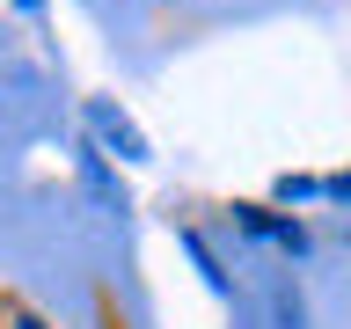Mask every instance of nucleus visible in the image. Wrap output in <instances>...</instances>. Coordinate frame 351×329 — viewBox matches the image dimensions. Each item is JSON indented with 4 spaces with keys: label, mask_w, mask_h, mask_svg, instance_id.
I'll use <instances>...</instances> for the list:
<instances>
[{
    "label": "nucleus",
    "mask_w": 351,
    "mask_h": 329,
    "mask_svg": "<svg viewBox=\"0 0 351 329\" xmlns=\"http://www.w3.org/2000/svg\"><path fill=\"white\" fill-rule=\"evenodd\" d=\"M219 219H227L241 241H256V249H271V256H285V263L315 256V227H307L300 212L271 205V197H227V205H219Z\"/></svg>",
    "instance_id": "nucleus-1"
},
{
    "label": "nucleus",
    "mask_w": 351,
    "mask_h": 329,
    "mask_svg": "<svg viewBox=\"0 0 351 329\" xmlns=\"http://www.w3.org/2000/svg\"><path fill=\"white\" fill-rule=\"evenodd\" d=\"M81 139L103 161H117V169H147L154 161V139L139 132V117H132L117 95H81Z\"/></svg>",
    "instance_id": "nucleus-2"
},
{
    "label": "nucleus",
    "mask_w": 351,
    "mask_h": 329,
    "mask_svg": "<svg viewBox=\"0 0 351 329\" xmlns=\"http://www.w3.org/2000/svg\"><path fill=\"white\" fill-rule=\"evenodd\" d=\"M73 175H81V191H88V205L95 212H132V191H125V175H117V161H103V154L81 139V154H73Z\"/></svg>",
    "instance_id": "nucleus-3"
},
{
    "label": "nucleus",
    "mask_w": 351,
    "mask_h": 329,
    "mask_svg": "<svg viewBox=\"0 0 351 329\" xmlns=\"http://www.w3.org/2000/svg\"><path fill=\"white\" fill-rule=\"evenodd\" d=\"M176 241L191 249V263H197V271H205V285H213L219 300H234V271H227V256H219V249H213V234H205L197 219H183V227H176Z\"/></svg>",
    "instance_id": "nucleus-4"
},
{
    "label": "nucleus",
    "mask_w": 351,
    "mask_h": 329,
    "mask_svg": "<svg viewBox=\"0 0 351 329\" xmlns=\"http://www.w3.org/2000/svg\"><path fill=\"white\" fill-rule=\"evenodd\" d=\"M263 300H271V329H307V307H300V285L285 278V271H278V278H271V285H263Z\"/></svg>",
    "instance_id": "nucleus-5"
},
{
    "label": "nucleus",
    "mask_w": 351,
    "mask_h": 329,
    "mask_svg": "<svg viewBox=\"0 0 351 329\" xmlns=\"http://www.w3.org/2000/svg\"><path fill=\"white\" fill-rule=\"evenodd\" d=\"M0 329H59L44 307H29L22 293H0Z\"/></svg>",
    "instance_id": "nucleus-6"
},
{
    "label": "nucleus",
    "mask_w": 351,
    "mask_h": 329,
    "mask_svg": "<svg viewBox=\"0 0 351 329\" xmlns=\"http://www.w3.org/2000/svg\"><path fill=\"white\" fill-rule=\"evenodd\" d=\"M307 197H322V175H293V169H285L278 183H271V205H285V212L307 205Z\"/></svg>",
    "instance_id": "nucleus-7"
},
{
    "label": "nucleus",
    "mask_w": 351,
    "mask_h": 329,
    "mask_svg": "<svg viewBox=\"0 0 351 329\" xmlns=\"http://www.w3.org/2000/svg\"><path fill=\"white\" fill-rule=\"evenodd\" d=\"M95 329H132V322H125V307L110 300V293H95Z\"/></svg>",
    "instance_id": "nucleus-8"
},
{
    "label": "nucleus",
    "mask_w": 351,
    "mask_h": 329,
    "mask_svg": "<svg viewBox=\"0 0 351 329\" xmlns=\"http://www.w3.org/2000/svg\"><path fill=\"white\" fill-rule=\"evenodd\" d=\"M344 197H351V175L329 169V175H322V205H344Z\"/></svg>",
    "instance_id": "nucleus-9"
},
{
    "label": "nucleus",
    "mask_w": 351,
    "mask_h": 329,
    "mask_svg": "<svg viewBox=\"0 0 351 329\" xmlns=\"http://www.w3.org/2000/svg\"><path fill=\"white\" fill-rule=\"evenodd\" d=\"M8 8H15L22 22H44V8H51V0H8Z\"/></svg>",
    "instance_id": "nucleus-10"
}]
</instances>
